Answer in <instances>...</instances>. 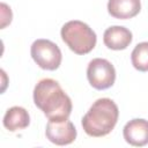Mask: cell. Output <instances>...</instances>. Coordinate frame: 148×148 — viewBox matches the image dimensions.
I'll list each match as a JSON object with an SVG mask.
<instances>
[{
	"instance_id": "obj_1",
	"label": "cell",
	"mask_w": 148,
	"mask_h": 148,
	"mask_svg": "<svg viewBox=\"0 0 148 148\" xmlns=\"http://www.w3.org/2000/svg\"><path fill=\"white\" fill-rule=\"evenodd\" d=\"M34 102L49 120H66L72 112L69 96L53 79H43L35 86Z\"/></svg>"
},
{
	"instance_id": "obj_2",
	"label": "cell",
	"mask_w": 148,
	"mask_h": 148,
	"mask_svg": "<svg viewBox=\"0 0 148 148\" xmlns=\"http://www.w3.org/2000/svg\"><path fill=\"white\" fill-rule=\"evenodd\" d=\"M119 117L117 104L110 98H99L92 103L82 118L83 131L94 138L108 135L116 126Z\"/></svg>"
},
{
	"instance_id": "obj_3",
	"label": "cell",
	"mask_w": 148,
	"mask_h": 148,
	"mask_svg": "<svg viewBox=\"0 0 148 148\" xmlns=\"http://www.w3.org/2000/svg\"><path fill=\"white\" fill-rule=\"evenodd\" d=\"M62 40L76 54H87L96 45V34L92 29L77 20L65 23L60 31Z\"/></svg>"
},
{
	"instance_id": "obj_4",
	"label": "cell",
	"mask_w": 148,
	"mask_h": 148,
	"mask_svg": "<svg viewBox=\"0 0 148 148\" xmlns=\"http://www.w3.org/2000/svg\"><path fill=\"white\" fill-rule=\"evenodd\" d=\"M34 61L43 69L56 71L61 64V51L57 44L49 39H36L30 50Z\"/></svg>"
},
{
	"instance_id": "obj_5",
	"label": "cell",
	"mask_w": 148,
	"mask_h": 148,
	"mask_svg": "<svg viewBox=\"0 0 148 148\" xmlns=\"http://www.w3.org/2000/svg\"><path fill=\"white\" fill-rule=\"evenodd\" d=\"M87 77L92 88L104 90L113 86L116 81V69L109 60L95 58L88 65Z\"/></svg>"
},
{
	"instance_id": "obj_6",
	"label": "cell",
	"mask_w": 148,
	"mask_h": 148,
	"mask_svg": "<svg viewBox=\"0 0 148 148\" xmlns=\"http://www.w3.org/2000/svg\"><path fill=\"white\" fill-rule=\"evenodd\" d=\"M45 134L52 143L57 146H66L76 139V128L68 119L60 121L49 120Z\"/></svg>"
},
{
	"instance_id": "obj_7",
	"label": "cell",
	"mask_w": 148,
	"mask_h": 148,
	"mask_svg": "<svg viewBox=\"0 0 148 148\" xmlns=\"http://www.w3.org/2000/svg\"><path fill=\"white\" fill-rule=\"evenodd\" d=\"M124 139L127 143L135 147H142L148 143V120L132 119L123 130Z\"/></svg>"
},
{
	"instance_id": "obj_8",
	"label": "cell",
	"mask_w": 148,
	"mask_h": 148,
	"mask_svg": "<svg viewBox=\"0 0 148 148\" xmlns=\"http://www.w3.org/2000/svg\"><path fill=\"white\" fill-rule=\"evenodd\" d=\"M132 32L120 25H113L108 28L103 35V42L106 47L111 50H125L132 42Z\"/></svg>"
},
{
	"instance_id": "obj_9",
	"label": "cell",
	"mask_w": 148,
	"mask_h": 148,
	"mask_svg": "<svg viewBox=\"0 0 148 148\" xmlns=\"http://www.w3.org/2000/svg\"><path fill=\"white\" fill-rule=\"evenodd\" d=\"M140 9V0H109L108 2L109 14L119 20L132 18L139 14Z\"/></svg>"
},
{
	"instance_id": "obj_10",
	"label": "cell",
	"mask_w": 148,
	"mask_h": 148,
	"mask_svg": "<svg viewBox=\"0 0 148 148\" xmlns=\"http://www.w3.org/2000/svg\"><path fill=\"white\" fill-rule=\"evenodd\" d=\"M30 124V116L22 106H13L8 109L3 116V126L9 132H15L28 127Z\"/></svg>"
},
{
	"instance_id": "obj_11",
	"label": "cell",
	"mask_w": 148,
	"mask_h": 148,
	"mask_svg": "<svg viewBox=\"0 0 148 148\" xmlns=\"http://www.w3.org/2000/svg\"><path fill=\"white\" fill-rule=\"evenodd\" d=\"M132 65L140 72H148V42L139 43L131 54Z\"/></svg>"
},
{
	"instance_id": "obj_12",
	"label": "cell",
	"mask_w": 148,
	"mask_h": 148,
	"mask_svg": "<svg viewBox=\"0 0 148 148\" xmlns=\"http://www.w3.org/2000/svg\"><path fill=\"white\" fill-rule=\"evenodd\" d=\"M12 10L6 3H1V28H5L12 22Z\"/></svg>"
}]
</instances>
